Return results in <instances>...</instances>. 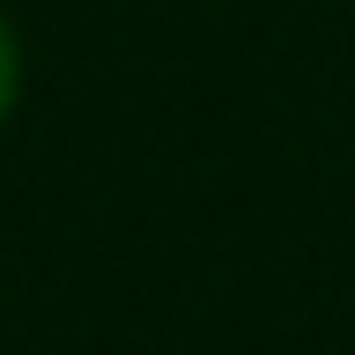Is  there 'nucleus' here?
<instances>
[{"instance_id": "f257e3e1", "label": "nucleus", "mask_w": 355, "mask_h": 355, "mask_svg": "<svg viewBox=\"0 0 355 355\" xmlns=\"http://www.w3.org/2000/svg\"><path fill=\"white\" fill-rule=\"evenodd\" d=\"M15 82H22V52H15V30L0 22V119L15 111Z\"/></svg>"}]
</instances>
